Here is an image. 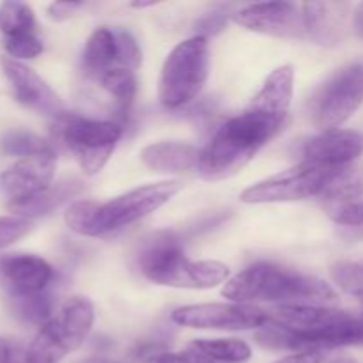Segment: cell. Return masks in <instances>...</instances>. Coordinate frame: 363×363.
I'll return each mask as SVG.
<instances>
[{
	"instance_id": "cell-1",
	"label": "cell",
	"mask_w": 363,
	"mask_h": 363,
	"mask_svg": "<svg viewBox=\"0 0 363 363\" xmlns=\"http://www.w3.org/2000/svg\"><path fill=\"white\" fill-rule=\"evenodd\" d=\"M257 342L279 351H323L342 346H363V312L319 307L282 305L269 315L257 333Z\"/></svg>"
},
{
	"instance_id": "cell-2",
	"label": "cell",
	"mask_w": 363,
	"mask_h": 363,
	"mask_svg": "<svg viewBox=\"0 0 363 363\" xmlns=\"http://www.w3.org/2000/svg\"><path fill=\"white\" fill-rule=\"evenodd\" d=\"M284 123L252 105L227 119L201 151L197 170L202 179L220 181L240 172L279 133Z\"/></svg>"
},
{
	"instance_id": "cell-3",
	"label": "cell",
	"mask_w": 363,
	"mask_h": 363,
	"mask_svg": "<svg viewBox=\"0 0 363 363\" xmlns=\"http://www.w3.org/2000/svg\"><path fill=\"white\" fill-rule=\"evenodd\" d=\"M223 296L234 303L248 301H282L284 305L333 303L337 294L325 280L303 275L282 266L257 262L227 280Z\"/></svg>"
},
{
	"instance_id": "cell-4",
	"label": "cell",
	"mask_w": 363,
	"mask_h": 363,
	"mask_svg": "<svg viewBox=\"0 0 363 363\" xmlns=\"http://www.w3.org/2000/svg\"><path fill=\"white\" fill-rule=\"evenodd\" d=\"M142 275L158 286L211 289L229 279V268L218 261H191L172 233L152 234L137 255Z\"/></svg>"
},
{
	"instance_id": "cell-5",
	"label": "cell",
	"mask_w": 363,
	"mask_h": 363,
	"mask_svg": "<svg viewBox=\"0 0 363 363\" xmlns=\"http://www.w3.org/2000/svg\"><path fill=\"white\" fill-rule=\"evenodd\" d=\"M181 190L179 181H162L126 191L108 202L89 201L84 236L98 238L138 222L170 201Z\"/></svg>"
},
{
	"instance_id": "cell-6",
	"label": "cell",
	"mask_w": 363,
	"mask_h": 363,
	"mask_svg": "<svg viewBox=\"0 0 363 363\" xmlns=\"http://www.w3.org/2000/svg\"><path fill=\"white\" fill-rule=\"evenodd\" d=\"M94 323V305L89 298L73 296L39 328L27 347V363H59L87 339Z\"/></svg>"
},
{
	"instance_id": "cell-7",
	"label": "cell",
	"mask_w": 363,
	"mask_h": 363,
	"mask_svg": "<svg viewBox=\"0 0 363 363\" xmlns=\"http://www.w3.org/2000/svg\"><path fill=\"white\" fill-rule=\"evenodd\" d=\"M209 74L208 39L194 35L176 46L162 67L158 98L165 108L190 105L206 85Z\"/></svg>"
},
{
	"instance_id": "cell-8",
	"label": "cell",
	"mask_w": 363,
	"mask_h": 363,
	"mask_svg": "<svg viewBox=\"0 0 363 363\" xmlns=\"http://www.w3.org/2000/svg\"><path fill=\"white\" fill-rule=\"evenodd\" d=\"M57 121L64 145L87 176H94L106 165L123 137V126L113 121L89 119L74 113H64Z\"/></svg>"
},
{
	"instance_id": "cell-9",
	"label": "cell",
	"mask_w": 363,
	"mask_h": 363,
	"mask_svg": "<svg viewBox=\"0 0 363 363\" xmlns=\"http://www.w3.org/2000/svg\"><path fill=\"white\" fill-rule=\"evenodd\" d=\"M335 167L318 165V163L301 162L291 169L268 179L248 186L241 194V201L247 204H273V202H293L311 197H321L330 181L339 172Z\"/></svg>"
},
{
	"instance_id": "cell-10",
	"label": "cell",
	"mask_w": 363,
	"mask_h": 363,
	"mask_svg": "<svg viewBox=\"0 0 363 363\" xmlns=\"http://www.w3.org/2000/svg\"><path fill=\"white\" fill-rule=\"evenodd\" d=\"M363 105V64L337 71L312 99V121L323 131L339 130Z\"/></svg>"
},
{
	"instance_id": "cell-11",
	"label": "cell",
	"mask_w": 363,
	"mask_h": 363,
	"mask_svg": "<svg viewBox=\"0 0 363 363\" xmlns=\"http://www.w3.org/2000/svg\"><path fill=\"white\" fill-rule=\"evenodd\" d=\"M82 62L85 74L99 80L117 67L135 71L142 62V52L137 39L124 28L99 27L87 39Z\"/></svg>"
},
{
	"instance_id": "cell-12",
	"label": "cell",
	"mask_w": 363,
	"mask_h": 363,
	"mask_svg": "<svg viewBox=\"0 0 363 363\" xmlns=\"http://www.w3.org/2000/svg\"><path fill=\"white\" fill-rule=\"evenodd\" d=\"M172 321L179 326L199 330H254L268 325L269 314L247 303H201L184 305L172 312Z\"/></svg>"
},
{
	"instance_id": "cell-13",
	"label": "cell",
	"mask_w": 363,
	"mask_h": 363,
	"mask_svg": "<svg viewBox=\"0 0 363 363\" xmlns=\"http://www.w3.org/2000/svg\"><path fill=\"white\" fill-rule=\"evenodd\" d=\"M0 67L4 71V77L11 84L18 103L34 112L55 117V119L66 113L62 101L55 94V91L34 69L21 64L20 60H14L6 55L0 57Z\"/></svg>"
},
{
	"instance_id": "cell-14",
	"label": "cell",
	"mask_w": 363,
	"mask_h": 363,
	"mask_svg": "<svg viewBox=\"0 0 363 363\" xmlns=\"http://www.w3.org/2000/svg\"><path fill=\"white\" fill-rule=\"evenodd\" d=\"M55 167L57 158L53 151L21 158L0 174V191L9 197V202L25 201L43 194L52 186Z\"/></svg>"
},
{
	"instance_id": "cell-15",
	"label": "cell",
	"mask_w": 363,
	"mask_h": 363,
	"mask_svg": "<svg viewBox=\"0 0 363 363\" xmlns=\"http://www.w3.org/2000/svg\"><path fill=\"white\" fill-rule=\"evenodd\" d=\"M234 21L250 30L275 38H303V11L291 2H262L243 7Z\"/></svg>"
},
{
	"instance_id": "cell-16",
	"label": "cell",
	"mask_w": 363,
	"mask_h": 363,
	"mask_svg": "<svg viewBox=\"0 0 363 363\" xmlns=\"http://www.w3.org/2000/svg\"><path fill=\"white\" fill-rule=\"evenodd\" d=\"M0 275L9 298L45 294L55 279V272L45 259L30 254H9L0 259Z\"/></svg>"
},
{
	"instance_id": "cell-17",
	"label": "cell",
	"mask_w": 363,
	"mask_h": 363,
	"mask_svg": "<svg viewBox=\"0 0 363 363\" xmlns=\"http://www.w3.org/2000/svg\"><path fill=\"white\" fill-rule=\"evenodd\" d=\"M363 155V133L354 130L323 131L303 145V160L325 167H347Z\"/></svg>"
},
{
	"instance_id": "cell-18",
	"label": "cell",
	"mask_w": 363,
	"mask_h": 363,
	"mask_svg": "<svg viewBox=\"0 0 363 363\" xmlns=\"http://www.w3.org/2000/svg\"><path fill=\"white\" fill-rule=\"evenodd\" d=\"M303 11L305 35L318 45L335 46L346 32L347 4L342 2H307Z\"/></svg>"
},
{
	"instance_id": "cell-19",
	"label": "cell",
	"mask_w": 363,
	"mask_h": 363,
	"mask_svg": "<svg viewBox=\"0 0 363 363\" xmlns=\"http://www.w3.org/2000/svg\"><path fill=\"white\" fill-rule=\"evenodd\" d=\"M201 151L184 142H158L142 149L140 160L152 172H186L199 165Z\"/></svg>"
},
{
	"instance_id": "cell-20",
	"label": "cell",
	"mask_w": 363,
	"mask_h": 363,
	"mask_svg": "<svg viewBox=\"0 0 363 363\" xmlns=\"http://www.w3.org/2000/svg\"><path fill=\"white\" fill-rule=\"evenodd\" d=\"M293 87L294 69L291 64H284V66H279L269 73V77L264 80L261 91L254 96L250 105L286 121L291 108V101H293Z\"/></svg>"
},
{
	"instance_id": "cell-21",
	"label": "cell",
	"mask_w": 363,
	"mask_h": 363,
	"mask_svg": "<svg viewBox=\"0 0 363 363\" xmlns=\"http://www.w3.org/2000/svg\"><path fill=\"white\" fill-rule=\"evenodd\" d=\"M80 190L82 183L78 179H64L59 181L57 184H52L48 190H45L39 195H34V197L25 199V201L9 202L7 208H9L11 213H16V216L30 220L34 216H41L53 211L60 204L74 197Z\"/></svg>"
},
{
	"instance_id": "cell-22",
	"label": "cell",
	"mask_w": 363,
	"mask_h": 363,
	"mask_svg": "<svg viewBox=\"0 0 363 363\" xmlns=\"http://www.w3.org/2000/svg\"><path fill=\"white\" fill-rule=\"evenodd\" d=\"M188 350L202 354L211 362L223 363H243L252 357L250 346L238 339H199L194 340Z\"/></svg>"
},
{
	"instance_id": "cell-23",
	"label": "cell",
	"mask_w": 363,
	"mask_h": 363,
	"mask_svg": "<svg viewBox=\"0 0 363 363\" xmlns=\"http://www.w3.org/2000/svg\"><path fill=\"white\" fill-rule=\"evenodd\" d=\"M99 85L103 91L108 92L110 98L113 99L117 113L121 117H126L130 112V106L135 99V92H137V78H135V71L124 69V67H117V69L108 71L99 78Z\"/></svg>"
},
{
	"instance_id": "cell-24",
	"label": "cell",
	"mask_w": 363,
	"mask_h": 363,
	"mask_svg": "<svg viewBox=\"0 0 363 363\" xmlns=\"http://www.w3.org/2000/svg\"><path fill=\"white\" fill-rule=\"evenodd\" d=\"M363 195V167L347 165L335 174L321 197L332 204L354 202Z\"/></svg>"
},
{
	"instance_id": "cell-25",
	"label": "cell",
	"mask_w": 363,
	"mask_h": 363,
	"mask_svg": "<svg viewBox=\"0 0 363 363\" xmlns=\"http://www.w3.org/2000/svg\"><path fill=\"white\" fill-rule=\"evenodd\" d=\"M0 32L4 38L35 32V16L32 7L28 4L14 2V0L0 4Z\"/></svg>"
},
{
	"instance_id": "cell-26",
	"label": "cell",
	"mask_w": 363,
	"mask_h": 363,
	"mask_svg": "<svg viewBox=\"0 0 363 363\" xmlns=\"http://www.w3.org/2000/svg\"><path fill=\"white\" fill-rule=\"evenodd\" d=\"M0 149H2V152H6V155L21 156V158H28V156L53 151L52 145H50L45 138L23 130H14L9 131L7 135H4L2 142H0Z\"/></svg>"
},
{
	"instance_id": "cell-27",
	"label": "cell",
	"mask_w": 363,
	"mask_h": 363,
	"mask_svg": "<svg viewBox=\"0 0 363 363\" xmlns=\"http://www.w3.org/2000/svg\"><path fill=\"white\" fill-rule=\"evenodd\" d=\"M11 300H13L14 312L25 321L43 326L52 319L53 307L48 293L28 298H11Z\"/></svg>"
},
{
	"instance_id": "cell-28",
	"label": "cell",
	"mask_w": 363,
	"mask_h": 363,
	"mask_svg": "<svg viewBox=\"0 0 363 363\" xmlns=\"http://www.w3.org/2000/svg\"><path fill=\"white\" fill-rule=\"evenodd\" d=\"M332 279L350 296L363 298V266L358 262L339 261L330 269Z\"/></svg>"
},
{
	"instance_id": "cell-29",
	"label": "cell",
	"mask_w": 363,
	"mask_h": 363,
	"mask_svg": "<svg viewBox=\"0 0 363 363\" xmlns=\"http://www.w3.org/2000/svg\"><path fill=\"white\" fill-rule=\"evenodd\" d=\"M4 48L9 53L11 59L14 60L35 59V57L43 53V43L35 32H30V34L6 38L4 39Z\"/></svg>"
},
{
	"instance_id": "cell-30",
	"label": "cell",
	"mask_w": 363,
	"mask_h": 363,
	"mask_svg": "<svg viewBox=\"0 0 363 363\" xmlns=\"http://www.w3.org/2000/svg\"><path fill=\"white\" fill-rule=\"evenodd\" d=\"M32 229V220L21 216H0V250L20 241Z\"/></svg>"
},
{
	"instance_id": "cell-31",
	"label": "cell",
	"mask_w": 363,
	"mask_h": 363,
	"mask_svg": "<svg viewBox=\"0 0 363 363\" xmlns=\"http://www.w3.org/2000/svg\"><path fill=\"white\" fill-rule=\"evenodd\" d=\"M330 216L339 225L363 227V201L333 204L330 208Z\"/></svg>"
},
{
	"instance_id": "cell-32",
	"label": "cell",
	"mask_w": 363,
	"mask_h": 363,
	"mask_svg": "<svg viewBox=\"0 0 363 363\" xmlns=\"http://www.w3.org/2000/svg\"><path fill=\"white\" fill-rule=\"evenodd\" d=\"M142 363H215L208 360L202 354L195 353V351L186 350V351H160V353H149L147 357L142 358Z\"/></svg>"
},
{
	"instance_id": "cell-33",
	"label": "cell",
	"mask_w": 363,
	"mask_h": 363,
	"mask_svg": "<svg viewBox=\"0 0 363 363\" xmlns=\"http://www.w3.org/2000/svg\"><path fill=\"white\" fill-rule=\"evenodd\" d=\"M227 20H229V14H227V11L223 9H216V11H211V13L204 14V16L197 21V25H195L199 32L197 35L206 38V35L209 34L211 35L218 34V32L227 25Z\"/></svg>"
},
{
	"instance_id": "cell-34",
	"label": "cell",
	"mask_w": 363,
	"mask_h": 363,
	"mask_svg": "<svg viewBox=\"0 0 363 363\" xmlns=\"http://www.w3.org/2000/svg\"><path fill=\"white\" fill-rule=\"evenodd\" d=\"M27 350L18 340L0 337V363H25Z\"/></svg>"
},
{
	"instance_id": "cell-35",
	"label": "cell",
	"mask_w": 363,
	"mask_h": 363,
	"mask_svg": "<svg viewBox=\"0 0 363 363\" xmlns=\"http://www.w3.org/2000/svg\"><path fill=\"white\" fill-rule=\"evenodd\" d=\"M80 2H53L48 6V16L55 21H62L69 18L80 7Z\"/></svg>"
},
{
	"instance_id": "cell-36",
	"label": "cell",
	"mask_w": 363,
	"mask_h": 363,
	"mask_svg": "<svg viewBox=\"0 0 363 363\" xmlns=\"http://www.w3.org/2000/svg\"><path fill=\"white\" fill-rule=\"evenodd\" d=\"M325 362V354L323 351H307V353L291 354V357L282 358L277 363H323Z\"/></svg>"
},
{
	"instance_id": "cell-37",
	"label": "cell",
	"mask_w": 363,
	"mask_h": 363,
	"mask_svg": "<svg viewBox=\"0 0 363 363\" xmlns=\"http://www.w3.org/2000/svg\"><path fill=\"white\" fill-rule=\"evenodd\" d=\"M353 30L358 38L363 39V2L358 4L353 13Z\"/></svg>"
},
{
	"instance_id": "cell-38",
	"label": "cell",
	"mask_w": 363,
	"mask_h": 363,
	"mask_svg": "<svg viewBox=\"0 0 363 363\" xmlns=\"http://www.w3.org/2000/svg\"><path fill=\"white\" fill-rule=\"evenodd\" d=\"M328 363H358V362L351 357H339V358H333V360H330Z\"/></svg>"
},
{
	"instance_id": "cell-39",
	"label": "cell",
	"mask_w": 363,
	"mask_h": 363,
	"mask_svg": "<svg viewBox=\"0 0 363 363\" xmlns=\"http://www.w3.org/2000/svg\"><path fill=\"white\" fill-rule=\"evenodd\" d=\"M156 2H133L131 4V7H135V9H144V7H151L155 6Z\"/></svg>"
}]
</instances>
